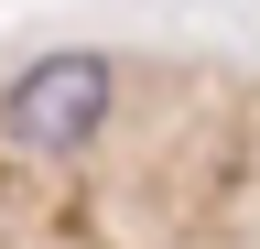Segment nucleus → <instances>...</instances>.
Listing matches in <instances>:
<instances>
[{
	"label": "nucleus",
	"instance_id": "f257e3e1",
	"mask_svg": "<svg viewBox=\"0 0 260 249\" xmlns=\"http://www.w3.org/2000/svg\"><path fill=\"white\" fill-rule=\"evenodd\" d=\"M109 109H119L109 54H44V65H22V76H11L0 130H11L22 152H87L98 130H109Z\"/></svg>",
	"mask_w": 260,
	"mask_h": 249
}]
</instances>
